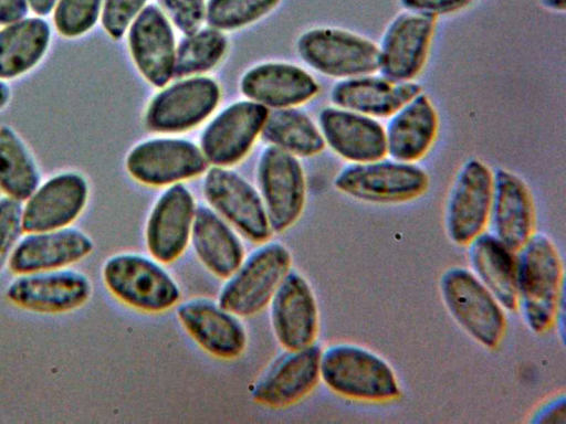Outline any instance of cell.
<instances>
[{
	"mask_svg": "<svg viewBox=\"0 0 566 424\" xmlns=\"http://www.w3.org/2000/svg\"><path fill=\"white\" fill-rule=\"evenodd\" d=\"M564 306V267L552 239L534 232L516 251V309L534 333L555 324Z\"/></svg>",
	"mask_w": 566,
	"mask_h": 424,
	"instance_id": "6da1fadb",
	"label": "cell"
},
{
	"mask_svg": "<svg viewBox=\"0 0 566 424\" xmlns=\"http://www.w3.org/2000/svg\"><path fill=\"white\" fill-rule=\"evenodd\" d=\"M319 380L335 394L360 402H388L400 395L392 367L356 343L339 342L321 350Z\"/></svg>",
	"mask_w": 566,
	"mask_h": 424,
	"instance_id": "7a4b0ae2",
	"label": "cell"
},
{
	"mask_svg": "<svg viewBox=\"0 0 566 424\" xmlns=\"http://www.w3.org/2000/svg\"><path fill=\"white\" fill-rule=\"evenodd\" d=\"M102 277L113 296L142 311H166L181 297L179 285L163 263L143 254L112 255L103 265Z\"/></svg>",
	"mask_w": 566,
	"mask_h": 424,
	"instance_id": "3957f363",
	"label": "cell"
},
{
	"mask_svg": "<svg viewBox=\"0 0 566 424\" xmlns=\"http://www.w3.org/2000/svg\"><path fill=\"white\" fill-rule=\"evenodd\" d=\"M439 289L447 310L470 338L486 349L501 343L506 329L505 309L469 268L446 269Z\"/></svg>",
	"mask_w": 566,
	"mask_h": 424,
	"instance_id": "277c9868",
	"label": "cell"
},
{
	"mask_svg": "<svg viewBox=\"0 0 566 424\" xmlns=\"http://www.w3.org/2000/svg\"><path fill=\"white\" fill-rule=\"evenodd\" d=\"M334 187L355 200L375 204L412 201L429 188V176L417 162L389 157L348 163L334 179Z\"/></svg>",
	"mask_w": 566,
	"mask_h": 424,
	"instance_id": "5b68a950",
	"label": "cell"
},
{
	"mask_svg": "<svg viewBox=\"0 0 566 424\" xmlns=\"http://www.w3.org/2000/svg\"><path fill=\"white\" fill-rule=\"evenodd\" d=\"M291 264L292 256L284 244L261 243L226 278L217 301L240 318L256 315L269 305Z\"/></svg>",
	"mask_w": 566,
	"mask_h": 424,
	"instance_id": "8992f818",
	"label": "cell"
},
{
	"mask_svg": "<svg viewBox=\"0 0 566 424\" xmlns=\"http://www.w3.org/2000/svg\"><path fill=\"white\" fill-rule=\"evenodd\" d=\"M297 51L312 68L338 81L377 73L379 68L377 43L340 28L307 30L297 40Z\"/></svg>",
	"mask_w": 566,
	"mask_h": 424,
	"instance_id": "52a82bcc",
	"label": "cell"
},
{
	"mask_svg": "<svg viewBox=\"0 0 566 424\" xmlns=\"http://www.w3.org/2000/svg\"><path fill=\"white\" fill-rule=\"evenodd\" d=\"M493 193V170L480 158H468L458 169L447 195L443 223L457 245H467L486 230Z\"/></svg>",
	"mask_w": 566,
	"mask_h": 424,
	"instance_id": "ba28073f",
	"label": "cell"
},
{
	"mask_svg": "<svg viewBox=\"0 0 566 424\" xmlns=\"http://www.w3.org/2000/svg\"><path fill=\"white\" fill-rule=\"evenodd\" d=\"M436 28L434 17L405 9L397 13L377 43L378 72L394 81H416L427 65Z\"/></svg>",
	"mask_w": 566,
	"mask_h": 424,
	"instance_id": "9c48e42d",
	"label": "cell"
},
{
	"mask_svg": "<svg viewBox=\"0 0 566 424\" xmlns=\"http://www.w3.org/2000/svg\"><path fill=\"white\" fill-rule=\"evenodd\" d=\"M258 182L272 231L284 232L298 220L305 204L301 163L294 155L270 146L260 157Z\"/></svg>",
	"mask_w": 566,
	"mask_h": 424,
	"instance_id": "30bf717a",
	"label": "cell"
},
{
	"mask_svg": "<svg viewBox=\"0 0 566 424\" xmlns=\"http://www.w3.org/2000/svg\"><path fill=\"white\" fill-rule=\"evenodd\" d=\"M206 200L220 216L254 243L266 242L272 229L260 193L240 174L223 167L208 170Z\"/></svg>",
	"mask_w": 566,
	"mask_h": 424,
	"instance_id": "8fae6325",
	"label": "cell"
},
{
	"mask_svg": "<svg viewBox=\"0 0 566 424\" xmlns=\"http://www.w3.org/2000/svg\"><path fill=\"white\" fill-rule=\"evenodd\" d=\"M91 293L88 277L67 267L20 274L6 290L15 306L45 314L75 310L88 300Z\"/></svg>",
	"mask_w": 566,
	"mask_h": 424,
	"instance_id": "7c38bea8",
	"label": "cell"
},
{
	"mask_svg": "<svg viewBox=\"0 0 566 424\" xmlns=\"http://www.w3.org/2000/svg\"><path fill=\"white\" fill-rule=\"evenodd\" d=\"M88 194V182L77 171L50 177L25 200L23 231L31 233L70 226L85 209Z\"/></svg>",
	"mask_w": 566,
	"mask_h": 424,
	"instance_id": "4fadbf2b",
	"label": "cell"
},
{
	"mask_svg": "<svg viewBox=\"0 0 566 424\" xmlns=\"http://www.w3.org/2000/svg\"><path fill=\"white\" fill-rule=\"evenodd\" d=\"M207 160L196 145L181 139H154L137 145L126 158V169L136 181L163 187L201 174Z\"/></svg>",
	"mask_w": 566,
	"mask_h": 424,
	"instance_id": "5bb4252c",
	"label": "cell"
},
{
	"mask_svg": "<svg viewBox=\"0 0 566 424\" xmlns=\"http://www.w3.org/2000/svg\"><path fill=\"white\" fill-rule=\"evenodd\" d=\"M269 306L272 330L285 350L315 343L318 333V308L314 292L304 276L290 271L276 288Z\"/></svg>",
	"mask_w": 566,
	"mask_h": 424,
	"instance_id": "9a60e30c",
	"label": "cell"
},
{
	"mask_svg": "<svg viewBox=\"0 0 566 424\" xmlns=\"http://www.w3.org/2000/svg\"><path fill=\"white\" fill-rule=\"evenodd\" d=\"M196 209L192 193L181 183L171 184L161 193L145 227L151 257L168 264L182 255L190 242Z\"/></svg>",
	"mask_w": 566,
	"mask_h": 424,
	"instance_id": "2e32d148",
	"label": "cell"
},
{
	"mask_svg": "<svg viewBox=\"0 0 566 424\" xmlns=\"http://www.w3.org/2000/svg\"><path fill=\"white\" fill-rule=\"evenodd\" d=\"M321 348L312 344L286 350L253 384V401L269 407H285L305 398L319 381Z\"/></svg>",
	"mask_w": 566,
	"mask_h": 424,
	"instance_id": "e0dca14e",
	"label": "cell"
},
{
	"mask_svg": "<svg viewBox=\"0 0 566 424\" xmlns=\"http://www.w3.org/2000/svg\"><path fill=\"white\" fill-rule=\"evenodd\" d=\"M486 227L515 252L535 232L532 192L522 177L506 168L493 170V193Z\"/></svg>",
	"mask_w": 566,
	"mask_h": 424,
	"instance_id": "ac0fdd59",
	"label": "cell"
},
{
	"mask_svg": "<svg viewBox=\"0 0 566 424\" xmlns=\"http://www.w3.org/2000/svg\"><path fill=\"white\" fill-rule=\"evenodd\" d=\"M177 317L184 329L207 353L220 359L241 356L247 346L245 328L240 317L208 298L181 303Z\"/></svg>",
	"mask_w": 566,
	"mask_h": 424,
	"instance_id": "d6986e66",
	"label": "cell"
},
{
	"mask_svg": "<svg viewBox=\"0 0 566 424\" xmlns=\"http://www.w3.org/2000/svg\"><path fill=\"white\" fill-rule=\"evenodd\" d=\"M220 98L218 84L208 77H193L160 92L149 104L146 125L161 132L187 130L202 121Z\"/></svg>",
	"mask_w": 566,
	"mask_h": 424,
	"instance_id": "ffe728a7",
	"label": "cell"
},
{
	"mask_svg": "<svg viewBox=\"0 0 566 424\" xmlns=\"http://www.w3.org/2000/svg\"><path fill=\"white\" fill-rule=\"evenodd\" d=\"M318 128L325 145L349 163L387 156L385 127L379 119L333 105L321 110Z\"/></svg>",
	"mask_w": 566,
	"mask_h": 424,
	"instance_id": "44dd1931",
	"label": "cell"
},
{
	"mask_svg": "<svg viewBox=\"0 0 566 424\" xmlns=\"http://www.w3.org/2000/svg\"><path fill=\"white\" fill-rule=\"evenodd\" d=\"M268 109L255 102H239L221 112L205 129L201 151L218 167L241 160L262 130Z\"/></svg>",
	"mask_w": 566,
	"mask_h": 424,
	"instance_id": "7402d4cb",
	"label": "cell"
},
{
	"mask_svg": "<svg viewBox=\"0 0 566 424\" xmlns=\"http://www.w3.org/2000/svg\"><path fill=\"white\" fill-rule=\"evenodd\" d=\"M93 248L92 239L76 227L31 232L19 240L8 265L17 275L64 268L85 258Z\"/></svg>",
	"mask_w": 566,
	"mask_h": 424,
	"instance_id": "603a6c76",
	"label": "cell"
},
{
	"mask_svg": "<svg viewBox=\"0 0 566 424\" xmlns=\"http://www.w3.org/2000/svg\"><path fill=\"white\" fill-rule=\"evenodd\" d=\"M384 127L387 157L418 162L434 146L440 118L430 96L421 91L388 117Z\"/></svg>",
	"mask_w": 566,
	"mask_h": 424,
	"instance_id": "cb8c5ba5",
	"label": "cell"
},
{
	"mask_svg": "<svg viewBox=\"0 0 566 424\" xmlns=\"http://www.w3.org/2000/svg\"><path fill=\"white\" fill-rule=\"evenodd\" d=\"M128 45L143 76L164 86L174 75L175 40L170 23L154 4L145 7L129 25Z\"/></svg>",
	"mask_w": 566,
	"mask_h": 424,
	"instance_id": "d4e9b609",
	"label": "cell"
},
{
	"mask_svg": "<svg viewBox=\"0 0 566 424\" xmlns=\"http://www.w3.org/2000/svg\"><path fill=\"white\" fill-rule=\"evenodd\" d=\"M421 91L423 87L417 81L399 82L373 73L337 81L329 97L335 106L381 119L390 117Z\"/></svg>",
	"mask_w": 566,
	"mask_h": 424,
	"instance_id": "484cf974",
	"label": "cell"
},
{
	"mask_svg": "<svg viewBox=\"0 0 566 424\" xmlns=\"http://www.w3.org/2000/svg\"><path fill=\"white\" fill-rule=\"evenodd\" d=\"M189 243L200 263L219 278H228L245 257L233 226L208 206L196 209Z\"/></svg>",
	"mask_w": 566,
	"mask_h": 424,
	"instance_id": "4316f807",
	"label": "cell"
},
{
	"mask_svg": "<svg viewBox=\"0 0 566 424\" xmlns=\"http://www.w3.org/2000/svg\"><path fill=\"white\" fill-rule=\"evenodd\" d=\"M241 91L255 103L289 107L316 96L319 86L313 76L301 67L284 63H266L244 74Z\"/></svg>",
	"mask_w": 566,
	"mask_h": 424,
	"instance_id": "83f0119b",
	"label": "cell"
},
{
	"mask_svg": "<svg viewBox=\"0 0 566 424\" xmlns=\"http://www.w3.org/2000/svg\"><path fill=\"white\" fill-rule=\"evenodd\" d=\"M467 246L469 269L505 310H516V252L486 230Z\"/></svg>",
	"mask_w": 566,
	"mask_h": 424,
	"instance_id": "f1b7e54d",
	"label": "cell"
},
{
	"mask_svg": "<svg viewBox=\"0 0 566 424\" xmlns=\"http://www.w3.org/2000/svg\"><path fill=\"white\" fill-rule=\"evenodd\" d=\"M51 28L41 18H23L0 30V80L32 70L46 53Z\"/></svg>",
	"mask_w": 566,
	"mask_h": 424,
	"instance_id": "f546056e",
	"label": "cell"
},
{
	"mask_svg": "<svg viewBox=\"0 0 566 424\" xmlns=\"http://www.w3.org/2000/svg\"><path fill=\"white\" fill-rule=\"evenodd\" d=\"M40 184V171L30 149L10 126H0V190L25 201Z\"/></svg>",
	"mask_w": 566,
	"mask_h": 424,
	"instance_id": "4dcf8cb0",
	"label": "cell"
},
{
	"mask_svg": "<svg viewBox=\"0 0 566 424\" xmlns=\"http://www.w3.org/2000/svg\"><path fill=\"white\" fill-rule=\"evenodd\" d=\"M261 131L273 146L294 156H314L325 147L319 128L297 109L283 108L268 114Z\"/></svg>",
	"mask_w": 566,
	"mask_h": 424,
	"instance_id": "1f68e13d",
	"label": "cell"
},
{
	"mask_svg": "<svg viewBox=\"0 0 566 424\" xmlns=\"http://www.w3.org/2000/svg\"><path fill=\"white\" fill-rule=\"evenodd\" d=\"M227 39L214 28L187 35L177 49L174 75L187 76L212 68L222 59Z\"/></svg>",
	"mask_w": 566,
	"mask_h": 424,
	"instance_id": "d6a6232c",
	"label": "cell"
},
{
	"mask_svg": "<svg viewBox=\"0 0 566 424\" xmlns=\"http://www.w3.org/2000/svg\"><path fill=\"white\" fill-rule=\"evenodd\" d=\"M282 0H209L206 19L217 30H235L270 13Z\"/></svg>",
	"mask_w": 566,
	"mask_h": 424,
	"instance_id": "836d02e7",
	"label": "cell"
},
{
	"mask_svg": "<svg viewBox=\"0 0 566 424\" xmlns=\"http://www.w3.org/2000/svg\"><path fill=\"white\" fill-rule=\"evenodd\" d=\"M103 0H57L54 24L60 34L76 38L90 31L102 12Z\"/></svg>",
	"mask_w": 566,
	"mask_h": 424,
	"instance_id": "e575fe53",
	"label": "cell"
},
{
	"mask_svg": "<svg viewBox=\"0 0 566 424\" xmlns=\"http://www.w3.org/2000/svg\"><path fill=\"white\" fill-rule=\"evenodd\" d=\"M22 208L19 200L7 195L0 198V272L23 232Z\"/></svg>",
	"mask_w": 566,
	"mask_h": 424,
	"instance_id": "d590c367",
	"label": "cell"
},
{
	"mask_svg": "<svg viewBox=\"0 0 566 424\" xmlns=\"http://www.w3.org/2000/svg\"><path fill=\"white\" fill-rule=\"evenodd\" d=\"M147 0H103L102 24L113 39H119L145 8Z\"/></svg>",
	"mask_w": 566,
	"mask_h": 424,
	"instance_id": "8d00e7d4",
	"label": "cell"
},
{
	"mask_svg": "<svg viewBox=\"0 0 566 424\" xmlns=\"http://www.w3.org/2000/svg\"><path fill=\"white\" fill-rule=\"evenodd\" d=\"M158 3L186 35L197 32L206 18L205 0H158Z\"/></svg>",
	"mask_w": 566,
	"mask_h": 424,
	"instance_id": "74e56055",
	"label": "cell"
},
{
	"mask_svg": "<svg viewBox=\"0 0 566 424\" xmlns=\"http://www.w3.org/2000/svg\"><path fill=\"white\" fill-rule=\"evenodd\" d=\"M479 0H399L405 10L424 13L434 18L465 10Z\"/></svg>",
	"mask_w": 566,
	"mask_h": 424,
	"instance_id": "f35d334b",
	"label": "cell"
},
{
	"mask_svg": "<svg viewBox=\"0 0 566 424\" xmlns=\"http://www.w3.org/2000/svg\"><path fill=\"white\" fill-rule=\"evenodd\" d=\"M534 424H565L566 404L565 395H556L542 404L530 420Z\"/></svg>",
	"mask_w": 566,
	"mask_h": 424,
	"instance_id": "ab89813d",
	"label": "cell"
},
{
	"mask_svg": "<svg viewBox=\"0 0 566 424\" xmlns=\"http://www.w3.org/2000/svg\"><path fill=\"white\" fill-rule=\"evenodd\" d=\"M28 0H0V24L21 20L28 12Z\"/></svg>",
	"mask_w": 566,
	"mask_h": 424,
	"instance_id": "60d3db41",
	"label": "cell"
},
{
	"mask_svg": "<svg viewBox=\"0 0 566 424\" xmlns=\"http://www.w3.org/2000/svg\"><path fill=\"white\" fill-rule=\"evenodd\" d=\"M56 2L57 0H28L29 7L39 15L49 14Z\"/></svg>",
	"mask_w": 566,
	"mask_h": 424,
	"instance_id": "b9f144b4",
	"label": "cell"
},
{
	"mask_svg": "<svg viewBox=\"0 0 566 424\" xmlns=\"http://www.w3.org/2000/svg\"><path fill=\"white\" fill-rule=\"evenodd\" d=\"M538 3L548 11L565 12L566 0H537Z\"/></svg>",
	"mask_w": 566,
	"mask_h": 424,
	"instance_id": "7bdbcfd3",
	"label": "cell"
},
{
	"mask_svg": "<svg viewBox=\"0 0 566 424\" xmlns=\"http://www.w3.org/2000/svg\"><path fill=\"white\" fill-rule=\"evenodd\" d=\"M10 96V87L3 82V80H0V110L8 104Z\"/></svg>",
	"mask_w": 566,
	"mask_h": 424,
	"instance_id": "ee69618b",
	"label": "cell"
}]
</instances>
